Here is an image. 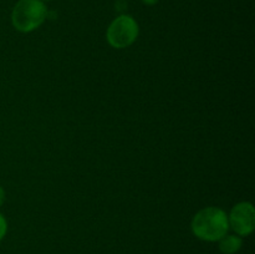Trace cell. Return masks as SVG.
<instances>
[{
    "label": "cell",
    "instance_id": "4",
    "mask_svg": "<svg viewBox=\"0 0 255 254\" xmlns=\"http://www.w3.org/2000/svg\"><path fill=\"white\" fill-rule=\"evenodd\" d=\"M229 227L239 237H247L254 231L255 211L251 202H241L236 204L228 217Z\"/></svg>",
    "mask_w": 255,
    "mask_h": 254
},
{
    "label": "cell",
    "instance_id": "6",
    "mask_svg": "<svg viewBox=\"0 0 255 254\" xmlns=\"http://www.w3.org/2000/svg\"><path fill=\"white\" fill-rule=\"evenodd\" d=\"M6 231H7L6 219L4 218L2 214H0V242H1V239L4 238L5 234H6Z\"/></svg>",
    "mask_w": 255,
    "mask_h": 254
},
{
    "label": "cell",
    "instance_id": "9",
    "mask_svg": "<svg viewBox=\"0 0 255 254\" xmlns=\"http://www.w3.org/2000/svg\"><path fill=\"white\" fill-rule=\"evenodd\" d=\"M41 1H42V0H41Z\"/></svg>",
    "mask_w": 255,
    "mask_h": 254
},
{
    "label": "cell",
    "instance_id": "3",
    "mask_svg": "<svg viewBox=\"0 0 255 254\" xmlns=\"http://www.w3.org/2000/svg\"><path fill=\"white\" fill-rule=\"evenodd\" d=\"M138 24L129 15H120L107 27L106 39L115 49H125L136 41L138 36Z\"/></svg>",
    "mask_w": 255,
    "mask_h": 254
},
{
    "label": "cell",
    "instance_id": "1",
    "mask_svg": "<svg viewBox=\"0 0 255 254\" xmlns=\"http://www.w3.org/2000/svg\"><path fill=\"white\" fill-rule=\"evenodd\" d=\"M191 227L197 238L206 242H217L228 233V216L223 209L208 207L193 217Z\"/></svg>",
    "mask_w": 255,
    "mask_h": 254
},
{
    "label": "cell",
    "instance_id": "7",
    "mask_svg": "<svg viewBox=\"0 0 255 254\" xmlns=\"http://www.w3.org/2000/svg\"><path fill=\"white\" fill-rule=\"evenodd\" d=\"M4 201H5V192L4 189H2V187L0 186V206L4 203Z\"/></svg>",
    "mask_w": 255,
    "mask_h": 254
},
{
    "label": "cell",
    "instance_id": "2",
    "mask_svg": "<svg viewBox=\"0 0 255 254\" xmlns=\"http://www.w3.org/2000/svg\"><path fill=\"white\" fill-rule=\"evenodd\" d=\"M46 5L41 0H19L11 12V22L17 31L30 32L45 21Z\"/></svg>",
    "mask_w": 255,
    "mask_h": 254
},
{
    "label": "cell",
    "instance_id": "5",
    "mask_svg": "<svg viewBox=\"0 0 255 254\" xmlns=\"http://www.w3.org/2000/svg\"><path fill=\"white\" fill-rule=\"evenodd\" d=\"M219 251L223 254H236L243 246V241L236 234H226L219 239Z\"/></svg>",
    "mask_w": 255,
    "mask_h": 254
},
{
    "label": "cell",
    "instance_id": "8",
    "mask_svg": "<svg viewBox=\"0 0 255 254\" xmlns=\"http://www.w3.org/2000/svg\"><path fill=\"white\" fill-rule=\"evenodd\" d=\"M142 1H143V4H146V5H154V4H157L159 0H142Z\"/></svg>",
    "mask_w": 255,
    "mask_h": 254
}]
</instances>
